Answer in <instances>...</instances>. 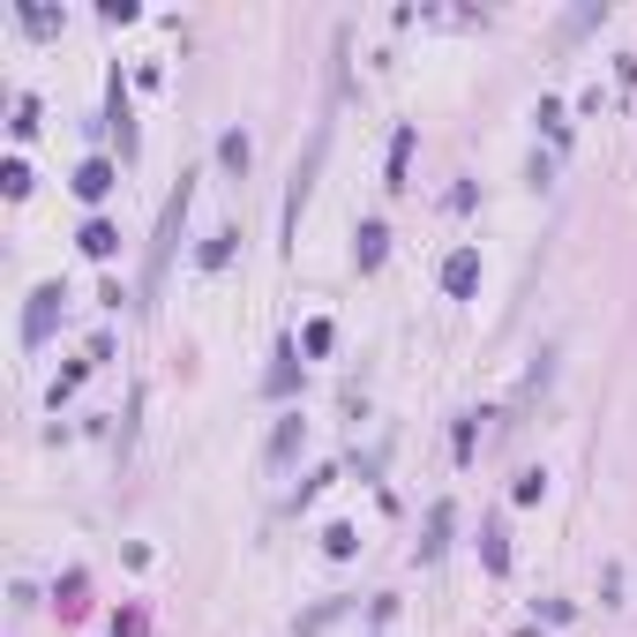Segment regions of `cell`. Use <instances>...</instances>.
I'll return each mask as SVG.
<instances>
[{"label":"cell","instance_id":"cell-1","mask_svg":"<svg viewBox=\"0 0 637 637\" xmlns=\"http://www.w3.org/2000/svg\"><path fill=\"white\" fill-rule=\"evenodd\" d=\"M188 203H195V180H180L166 195V217H158V241H150V278H143V293H158V278H166L172 262V241H180V225H188Z\"/></svg>","mask_w":637,"mask_h":637},{"label":"cell","instance_id":"cell-2","mask_svg":"<svg viewBox=\"0 0 637 637\" xmlns=\"http://www.w3.org/2000/svg\"><path fill=\"white\" fill-rule=\"evenodd\" d=\"M323 150H331V135H315V143H308V158L293 166V188H286V233L300 225V211H308V195H315V166H323Z\"/></svg>","mask_w":637,"mask_h":637},{"label":"cell","instance_id":"cell-3","mask_svg":"<svg viewBox=\"0 0 637 637\" xmlns=\"http://www.w3.org/2000/svg\"><path fill=\"white\" fill-rule=\"evenodd\" d=\"M60 286H38V293H31V308H23V345H45L53 338V323H60Z\"/></svg>","mask_w":637,"mask_h":637},{"label":"cell","instance_id":"cell-4","mask_svg":"<svg viewBox=\"0 0 637 637\" xmlns=\"http://www.w3.org/2000/svg\"><path fill=\"white\" fill-rule=\"evenodd\" d=\"M443 293H450V300H472V293H480V255H472V248L443 255Z\"/></svg>","mask_w":637,"mask_h":637},{"label":"cell","instance_id":"cell-5","mask_svg":"<svg viewBox=\"0 0 637 637\" xmlns=\"http://www.w3.org/2000/svg\"><path fill=\"white\" fill-rule=\"evenodd\" d=\"M382 255H390V225H382V217H360V233H353V262H360V270H382Z\"/></svg>","mask_w":637,"mask_h":637},{"label":"cell","instance_id":"cell-6","mask_svg":"<svg viewBox=\"0 0 637 637\" xmlns=\"http://www.w3.org/2000/svg\"><path fill=\"white\" fill-rule=\"evenodd\" d=\"M113 180H121L113 158H83V166H76V195H83V203H105V195H113Z\"/></svg>","mask_w":637,"mask_h":637},{"label":"cell","instance_id":"cell-7","mask_svg":"<svg viewBox=\"0 0 637 637\" xmlns=\"http://www.w3.org/2000/svg\"><path fill=\"white\" fill-rule=\"evenodd\" d=\"M262 390H270V398H293V390H300V353H293V345H278V360H270Z\"/></svg>","mask_w":637,"mask_h":637},{"label":"cell","instance_id":"cell-8","mask_svg":"<svg viewBox=\"0 0 637 637\" xmlns=\"http://www.w3.org/2000/svg\"><path fill=\"white\" fill-rule=\"evenodd\" d=\"M480 562H488L495 578H503V570H510V533H503V525H495V517L480 525Z\"/></svg>","mask_w":637,"mask_h":637},{"label":"cell","instance_id":"cell-9","mask_svg":"<svg viewBox=\"0 0 637 637\" xmlns=\"http://www.w3.org/2000/svg\"><path fill=\"white\" fill-rule=\"evenodd\" d=\"M248 158H255V150H248V135H241V127H225V135H217V166L241 180V172H248Z\"/></svg>","mask_w":637,"mask_h":637},{"label":"cell","instance_id":"cell-10","mask_svg":"<svg viewBox=\"0 0 637 637\" xmlns=\"http://www.w3.org/2000/svg\"><path fill=\"white\" fill-rule=\"evenodd\" d=\"M76 241H83V255H90V262H105V255L121 248V233H113L105 217H90V225H83V233H76Z\"/></svg>","mask_w":637,"mask_h":637},{"label":"cell","instance_id":"cell-11","mask_svg":"<svg viewBox=\"0 0 637 637\" xmlns=\"http://www.w3.org/2000/svg\"><path fill=\"white\" fill-rule=\"evenodd\" d=\"M405 166H413V127H398V135H390V180H382V188H413Z\"/></svg>","mask_w":637,"mask_h":637},{"label":"cell","instance_id":"cell-12","mask_svg":"<svg viewBox=\"0 0 637 637\" xmlns=\"http://www.w3.org/2000/svg\"><path fill=\"white\" fill-rule=\"evenodd\" d=\"M443 540H450V503H435V517H427V540H421V555H427V562L443 555Z\"/></svg>","mask_w":637,"mask_h":637},{"label":"cell","instance_id":"cell-13","mask_svg":"<svg viewBox=\"0 0 637 637\" xmlns=\"http://www.w3.org/2000/svg\"><path fill=\"white\" fill-rule=\"evenodd\" d=\"M293 450H300V413H293V421H278V435H270V466H286Z\"/></svg>","mask_w":637,"mask_h":637},{"label":"cell","instance_id":"cell-14","mask_svg":"<svg viewBox=\"0 0 637 637\" xmlns=\"http://www.w3.org/2000/svg\"><path fill=\"white\" fill-rule=\"evenodd\" d=\"M0 188L23 203V195H31V166H23V158H8V166H0Z\"/></svg>","mask_w":637,"mask_h":637},{"label":"cell","instance_id":"cell-15","mask_svg":"<svg viewBox=\"0 0 637 637\" xmlns=\"http://www.w3.org/2000/svg\"><path fill=\"white\" fill-rule=\"evenodd\" d=\"M23 23H31L38 38H53V31H60V8H38V0H31V8H23Z\"/></svg>","mask_w":637,"mask_h":637},{"label":"cell","instance_id":"cell-16","mask_svg":"<svg viewBox=\"0 0 637 637\" xmlns=\"http://www.w3.org/2000/svg\"><path fill=\"white\" fill-rule=\"evenodd\" d=\"M323 548H331V555H338V562H345V555L360 548V533H353V525H331V533H323Z\"/></svg>","mask_w":637,"mask_h":637},{"label":"cell","instance_id":"cell-17","mask_svg":"<svg viewBox=\"0 0 637 637\" xmlns=\"http://www.w3.org/2000/svg\"><path fill=\"white\" fill-rule=\"evenodd\" d=\"M233 241H241V233H211V241H203V270H217V262L233 255Z\"/></svg>","mask_w":637,"mask_h":637},{"label":"cell","instance_id":"cell-18","mask_svg":"<svg viewBox=\"0 0 637 637\" xmlns=\"http://www.w3.org/2000/svg\"><path fill=\"white\" fill-rule=\"evenodd\" d=\"M8 127H15V135H38V98H15V121Z\"/></svg>","mask_w":637,"mask_h":637},{"label":"cell","instance_id":"cell-19","mask_svg":"<svg viewBox=\"0 0 637 637\" xmlns=\"http://www.w3.org/2000/svg\"><path fill=\"white\" fill-rule=\"evenodd\" d=\"M548 495V472H517V503H540Z\"/></svg>","mask_w":637,"mask_h":637},{"label":"cell","instance_id":"cell-20","mask_svg":"<svg viewBox=\"0 0 637 637\" xmlns=\"http://www.w3.org/2000/svg\"><path fill=\"white\" fill-rule=\"evenodd\" d=\"M60 607H68V615L83 607V570H68V578H60Z\"/></svg>","mask_w":637,"mask_h":637},{"label":"cell","instance_id":"cell-21","mask_svg":"<svg viewBox=\"0 0 637 637\" xmlns=\"http://www.w3.org/2000/svg\"><path fill=\"white\" fill-rule=\"evenodd\" d=\"M113 637H143V615H127V623H113Z\"/></svg>","mask_w":637,"mask_h":637}]
</instances>
